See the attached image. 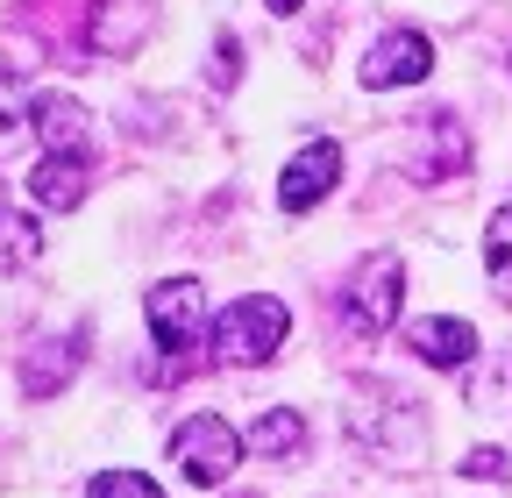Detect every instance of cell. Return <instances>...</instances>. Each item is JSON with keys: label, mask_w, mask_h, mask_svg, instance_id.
<instances>
[{"label": "cell", "mask_w": 512, "mask_h": 498, "mask_svg": "<svg viewBox=\"0 0 512 498\" xmlns=\"http://www.w3.org/2000/svg\"><path fill=\"white\" fill-rule=\"evenodd\" d=\"M36 249H43V228H36L29 214H8V207H0V271L36 264Z\"/></svg>", "instance_id": "14"}, {"label": "cell", "mask_w": 512, "mask_h": 498, "mask_svg": "<svg viewBox=\"0 0 512 498\" xmlns=\"http://www.w3.org/2000/svg\"><path fill=\"white\" fill-rule=\"evenodd\" d=\"M22 185H29V200H36L43 214H72V207H86V193H93V157H36Z\"/></svg>", "instance_id": "9"}, {"label": "cell", "mask_w": 512, "mask_h": 498, "mask_svg": "<svg viewBox=\"0 0 512 498\" xmlns=\"http://www.w3.org/2000/svg\"><path fill=\"white\" fill-rule=\"evenodd\" d=\"M143 314H150V335H157L164 356H192L207 342V285L200 278H164V285H150Z\"/></svg>", "instance_id": "4"}, {"label": "cell", "mask_w": 512, "mask_h": 498, "mask_svg": "<svg viewBox=\"0 0 512 498\" xmlns=\"http://www.w3.org/2000/svg\"><path fill=\"white\" fill-rule=\"evenodd\" d=\"M150 15H157V0H93L86 43H93L100 57H128V50L150 36Z\"/></svg>", "instance_id": "11"}, {"label": "cell", "mask_w": 512, "mask_h": 498, "mask_svg": "<svg viewBox=\"0 0 512 498\" xmlns=\"http://www.w3.org/2000/svg\"><path fill=\"white\" fill-rule=\"evenodd\" d=\"M463 477H505V456L498 449H470L463 456Z\"/></svg>", "instance_id": "18"}, {"label": "cell", "mask_w": 512, "mask_h": 498, "mask_svg": "<svg viewBox=\"0 0 512 498\" xmlns=\"http://www.w3.org/2000/svg\"><path fill=\"white\" fill-rule=\"evenodd\" d=\"M306 8V0H271V15H299Z\"/></svg>", "instance_id": "19"}, {"label": "cell", "mask_w": 512, "mask_h": 498, "mask_svg": "<svg viewBox=\"0 0 512 498\" xmlns=\"http://www.w3.org/2000/svg\"><path fill=\"white\" fill-rule=\"evenodd\" d=\"M93 498H164V484L143 477V470H100L93 477Z\"/></svg>", "instance_id": "17"}, {"label": "cell", "mask_w": 512, "mask_h": 498, "mask_svg": "<svg viewBox=\"0 0 512 498\" xmlns=\"http://www.w3.org/2000/svg\"><path fill=\"white\" fill-rule=\"evenodd\" d=\"M29 100H36V86H29L15 65H0V129H22V121H29Z\"/></svg>", "instance_id": "16"}, {"label": "cell", "mask_w": 512, "mask_h": 498, "mask_svg": "<svg viewBox=\"0 0 512 498\" xmlns=\"http://www.w3.org/2000/svg\"><path fill=\"white\" fill-rule=\"evenodd\" d=\"M171 463H178V477L185 484H228L235 477V463H242V434L221 420V413H192V420H178V434H171Z\"/></svg>", "instance_id": "3"}, {"label": "cell", "mask_w": 512, "mask_h": 498, "mask_svg": "<svg viewBox=\"0 0 512 498\" xmlns=\"http://www.w3.org/2000/svg\"><path fill=\"white\" fill-rule=\"evenodd\" d=\"M406 349H413L420 363H434V370H463V363L477 356V328L456 321V314H427V321L406 328Z\"/></svg>", "instance_id": "12"}, {"label": "cell", "mask_w": 512, "mask_h": 498, "mask_svg": "<svg viewBox=\"0 0 512 498\" xmlns=\"http://www.w3.org/2000/svg\"><path fill=\"white\" fill-rule=\"evenodd\" d=\"M285 335H292V314H285V299H271V292L235 299L228 314L214 321V349H221V363H271V356L285 349Z\"/></svg>", "instance_id": "2"}, {"label": "cell", "mask_w": 512, "mask_h": 498, "mask_svg": "<svg viewBox=\"0 0 512 498\" xmlns=\"http://www.w3.org/2000/svg\"><path fill=\"white\" fill-rule=\"evenodd\" d=\"M484 271H491V285L512 299V207H498L491 228H484Z\"/></svg>", "instance_id": "15"}, {"label": "cell", "mask_w": 512, "mask_h": 498, "mask_svg": "<svg viewBox=\"0 0 512 498\" xmlns=\"http://www.w3.org/2000/svg\"><path fill=\"white\" fill-rule=\"evenodd\" d=\"M434 72V43L420 29H392L363 50V86L370 93H392V86H420Z\"/></svg>", "instance_id": "5"}, {"label": "cell", "mask_w": 512, "mask_h": 498, "mask_svg": "<svg viewBox=\"0 0 512 498\" xmlns=\"http://www.w3.org/2000/svg\"><path fill=\"white\" fill-rule=\"evenodd\" d=\"M399 306H406V264L392 257V249H377V257H363L349 271V285H342V321H349V335L377 342L399 321Z\"/></svg>", "instance_id": "1"}, {"label": "cell", "mask_w": 512, "mask_h": 498, "mask_svg": "<svg viewBox=\"0 0 512 498\" xmlns=\"http://www.w3.org/2000/svg\"><path fill=\"white\" fill-rule=\"evenodd\" d=\"M249 449L264 456V463H292V456L306 449V420H299L292 406H271V413H256V427H249Z\"/></svg>", "instance_id": "13"}, {"label": "cell", "mask_w": 512, "mask_h": 498, "mask_svg": "<svg viewBox=\"0 0 512 498\" xmlns=\"http://www.w3.org/2000/svg\"><path fill=\"white\" fill-rule=\"evenodd\" d=\"M342 185V143H328V136H313L285 171H278V207L285 214H306V207H320Z\"/></svg>", "instance_id": "6"}, {"label": "cell", "mask_w": 512, "mask_h": 498, "mask_svg": "<svg viewBox=\"0 0 512 498\" xmlns=\"http://www.w3.org/2000/svg\"><path fill=\"white\" fill-rule=\"evenodd\" d=\"M406 150H413V178H420V185H434V178H463V164H470V136H463L456 114H413Z\"/></svg>", "instance_id": "7"}, {"label": "cell", "mask_w": 512, "mask_h": 498, "mask_svg": "<svg viewBox=\"0 0 512 498\" xmlns=\"http://www.w3.org/2000/svg\"><path fill=\"white\" fill-rule=\"evenodd\" d=\"M29 121H36L43 157H93V114L72 93H36L29 100Z\"/></svg>", "instance_id": "8"}, {"label": "cell", "mask_w": 512, "mask_h": 498, "mask_svg": "<svg viewBox=\"0 0 512 498\" xmlns=\"http://www.w3.org/2000/svg\"><path fill=\"white\" fill-rule=\"evenodd\" d=\"M79 363H86V328H64V335L36 342V349L22 356V392H29V399H57L64 385H72Z\"/></svg>", "instance_id": "10"}]
</instances>
